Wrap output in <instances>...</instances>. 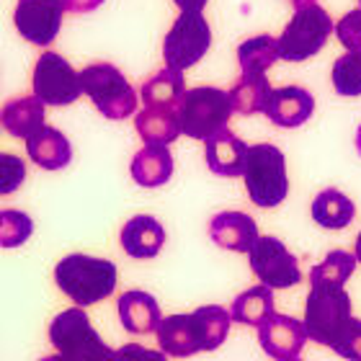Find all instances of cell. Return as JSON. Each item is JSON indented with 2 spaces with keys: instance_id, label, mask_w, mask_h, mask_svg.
I'll use <instances>...</instances> for the list:
<instances>
[{
  "instance_id": "6da1fadb",
  "label": "cell",
  "mask_w": 361,
  "mask_h": 361,
  "mask_svg": "<svg viewBox=\"0 0 361 361\" xmlns=\"http://www.w3.org/2000/svg\"><path fill=\"white\" fill-rule=\"evenodd\" d=\"M119 271L109 258L70 253L54 266V284L75 307H90L101 300H109L116 289Z\"/></svg>"
},
{
  "instance_id": "7a4b0ae2",
  "label": "cell",
  "mask_w": 361,
  "mask_h": 361,
  "mask_svg": "<svg viewBox=\"0 0 361 361\" xmlns=\"http://www.w3.org/2000/svg\"><path fill=\"white\" fill-rule=\"evenodd\" d=\"M243 180L250 202L261 209H274L289 196V176H286V158L276 145L258 142L248 145Z\"/></svg>"
},
{
  "instance_id": "3957f363",
  "label": "cell",
  "mask_w": 361,
  "mask_h": 361,
  "mask_svg": "<svg viewBox=\"0 0 361 361\" xmlns=\"http://www.w3.org/2000/svg\"><path fill=\"white\" fill-rule=\"evenodd\" d=\"M348 323H351V297H348L346 286L310 281L305 323H302L307 341L333 348L343 336Z\"/></svg>"
},
{
  "instance_id": "277c9868",
  "label": "cell",
  "mask_w": 361,
  "mask_h": 361,
  "mask_svg": "<svg viewBox=\"0 0 361 361\" xmlns=\"http://www.w3.org/2000/svg\"><path fill=\"white\" fill-rule=\"evenodd\" d=\"M49 343L62 361H116L114 348L104 343L83 307H70L54 315L49 323Z\"/></svg>"
},
{
  "instance_id": "5b68a950",
  "label": "cell",
  "mask_w": 361,
  "mask_h": 361,
  "mask_svg": "<svg viewBox=\"0 0 361 361\" xmlns=\"http://www.w3.org/2000/svg\"><path fill=\"white\" fill-rule=\"evenodd\" d=\"M176 116L180 124V135L204 142L207 137L227 127V121L233 116V106H230L227 90L214 85H196V88H186V93L180 96Z\"/></svg>"
},
{
  "instance_id": "8992f818",
  "label": "cell",
  "mask_w": 361,
  "mask_h": 361,
  "mask_svg": "<svg viewBox=\"0 0 361 361\" xmlns=\"http://www.w3.org/2000/svg\"><path fill=\"white\" fill-rule=\"evenodd\" d=\"M80 90L106 119L119 121L137 111V93L111 62H93L80 70Z\"/></svg>"
},
{
  "instance_id": "52a82bcc",
  "label": "cell",
  "mask_w": 361,
  "mask_h": 361,
  "mask_svg": "<svg viewBox=\"0 0 361 361\" xmlns=\"http://www.w3.org/2000/svg\"><path fill=\"white\" fill-rule=\"evenodd\" d=\"M333 18L331 13L320 8L317 3L302 6L294 11L286 29L281 31L279 42V60L286 62H305L315 57L325 47V42L333 34Z\"/></svg>"
},
{
  "instance_id": "ba28073f",
  "label": "cell",
  "mask_w": 361,
  "mask_h": 361,
  "mask_svg": "<svg viewBox=\"0 0 361 361\" xmlns=\"http://www.w3.org/2000/svg\"><path fill=\"white\" fill-rule=\"evenodd\" d=\"M212 47V26L202 11H180L171 31L163 39V60L166 68L178 73L194 68Z\"/></svg>"
},
{
  "instance_id": "9c48e42d",
  "label": "cell",
  "mask_w": 361,
  "mask_h": 361,
  "mask_svg": "<svg viewBox=\"0 0 361 361\" xmlns=\"http://www.w3.org/2000/svg\"><path fill=\"white\" fill-rule=\"evenodd\" d=\"M31 96H37L44 106H70L83 96L80 73L60 52H42L34 75H31Z\"/></svg>"
},
{
  "instance_id": "30bf717a",
  "label": "cell",
  "mask_w": 361,
  "mask_h": 361,
  "mask_svg": "<svg viewBox=\"0 0 361 361\" xmlns=\"http://www.w3.org/2000/svg\"><path fill=\"white\" fill-rule=\"evenodd\" d=\"M250 269L269 289H289L302 281L300 261L279 238L258 235V240L248 250Z\"/></svg>"
},
{
  "instance_id": "8fae6325",
  "label": "cell",
  "mask_w": 361,
  "mask_h": 361,
  "mask_svg": "<svg viewBox=\"0 0 361 361\" xmlns=\"http://www.w3.org/2000/svg\"><path fill=\"white\" fill-rule=\"evenodd\" d=\"M62 0H16L13 23L29 44L49 47L62 29Z\"/></svg>"
},
{
  "instance_id": "7c38bea8",
  "label": "cell",
  "mask_w": 361,
  "mask_h": 361,
  "mask_svg": "<svg viewBox=\"0 0 361 361\" xmlns=\"http://www.w3.org/2000/svg\"><path fill=\"white\" fill-rule=\"evenodd\" d=\"M258 343L264 348V354L276 361L284 359H300L302 348L307 343V333L302 320L292 315H274L258 328Z\"/></svg>"
},
{
  "instance_id": "4fadbf2b",
  "label": "cell",
  "mask_w": 361,
  "mask_h": 361,
  "mask_svg": "<svg viewBox=\"0 0 361 361\" xmlns=\"http://www.w3.org/2000/svg\"><path fill=\"white\" fill-rule=\"evenodd\" d=\"M264 114L276 127L297 129L315 114V96L302 85H281L271 90Z\"/></svg>"
},
{
  "instance_id": "5bb4252c",
  "label": "cell",
  "mask_w": 361,
  "mask_h": 361,
  "mask_svg": "<svg viewBox=\"0 0 361 361\" xmlns=\"http://www.w3.org/2000/svg\"><path fill=\"white\" fill-rule=\"evenodd\" d=\"M119 245L129 258H137V261L155 258L166 245V227L150 214H135L121 227Z\"/></svg>"
},
{
  "instance_id": "9a60e30c",
  "label": "cell",
  "mask_w": 361,
  "mask_h": 361,
  "mask_svg": "<svg viewBox=\"0 0 361 361\" xmlns=\"http://www.w3.org/2000/svg\"><path fill=\"white\" fill-rule=\"evenodd\" d=\"M245 152H248V145L230 127L219 129L204 140V160L214 176H225V178L240 176L245 166Z\"/></svg>"
},
{
  "instance_id": "2e32d148",
  "label": "cell",
  "mask_w": 361,
  "mask_h": 361,
  "mask_svg": "<svg viewBox=\"0 0 361 361\" xmlns=\"http://www.w3.org/2000/svg\"><path fill=\"white\" fill-rule=\"evenodd\" d=\"M116 310H119V323L121 328L132 336H150L158 331L160 320V305L150 292L142 289H129L116 300Z\"/></svg>"
},
{
  "instance_id": "e0dca14e",
  "label": "cell",
  "mask_w": 361,
  "mask_h": 361,
  "mask_svg": "<svg viewBox=\"0 0 361 361\" xmlns=\"http://www.w3.org/2000/svg\"><path fill=\"white\" fill-rule=\"evenodd\" d=\"M209 238L222 250L248 253L258 240V225L245 212H219L209 222Z\"/></svg>"
},
{
  "instance_id": "ac0fdd59",
  "label": "cell",
  "mask_w": 361,
  "mask_h": 361,
  "mask_svg": "<svg viewBox=\"0 0 361 361\" xmlns=\"http://www.w3.org/2000/svg\"><path fill=\"white\" fill-rule=\"evenodd\" d=\"M26 155L42 171H62L73 160V145L60 129L44 124L26 140Z\"/></svg>"
},
{
  "instance_id": "d6986e66",
  "label": "cell",
  "mask_w": 361,
  "mask_h": 361,
  "mask_svg": "<svg viewBox=\"0 0 361 361\" xmlns=\"http://www.w3.org/2000/svg\"><path fill=\"white\" fill-rule=\"evenodd\" d=\"M158 346L166 356H176V359H186L202 351L199 343V331H196L194 315H168L160 320L158 331Z\"/></svg>"
},
{
  "instance_id": "ffe728a7",
  "label": "cell",
  "mask_w": 361,
  "mask_h": 361,
  "mask_svg": "<svg viewBox=\"0 0 361 361\" xmlns=\"http://www.w3.org/2000/svg\"><path fill=\"white\" fill-rule=\"evenodd\" d=\"M0 127L11 137L29 140L39 127H44V104L37 96H18L0 106Z\"/></svg>"
},
{
  "instance_id": "44dd1931",
  "label": "cell",
  "mask_w": 361,
  "mask_h": 361,
  "mask_svg": "<svg viewBox=\"0 0 361 361\" xmlns=\"http://www.w3.org/2000/svg\"><path fill=\"white\" fill-rule=\"evenodd\" d=\"M132 178L137 186L142 188H158L166 186L171 176H173V155L168 147L160 145H145L142 150L132 158Z\"/></svg>"
},
{
  "instance_id": "7402d4cb",
  "label": "cell",
  "mask_w": 361,
  "mask_h": 361,
  "mask_svg": "<svg viewBox=\"0 0 361 361\" xmlns=\"http://www.w3.org/2000/svg\"><path fill=\"white\" fill-rule=\"evenodd\" d=\"M310 214L325 230H343L354 222L356 204L338 188H323L310 204Z\"/></svg>"
},
{
  "instance_id": "603a6c76",
  "label": "cell",
  "mask_w": 361,
  "mask_h": 361,
  "mask_svg": "<svg viewBox=\"0 0 361 361\" xmlns=\"http://www.w3.org/2000/svg\"><path fill=\"white\" fill-rule=\"evenodd\" d=\"M137 135L142 137L145 145H160L168 147L180 137V124L176 116V109H152L145 106L142 111L135 116Z\"/></svg>"
},
{
  "instance_id": "cb8c5ba5",
  "label": "cell",
  "mask_w": 361,
  "mask_h": 361,
  "mask_svg": "<svg viewBox=\"0 0 361 361\" xmlns=\"http://www.w3.org/2000/svg\"><path fill=\"white\" fill-rule=\"evenodd\" d=\"M183 93H186L183 73L173 68H163L158 73H152L140 88L142 104L152 106V109H176Z\"/></svg>"
},
{
  "instance_id": "d4e9b609",
  "label": "cell",
  "mask_w": 361,
  "mask_h": 361,
  "mask_svg": "<svg viewBox=\"0 0 361 361\" xmlns=\"http://www.w3.org/2000/svg\"><path fill=\"white\" fill-rule=\"evenodd\" d=\"M274 289L258 284L250 286L245 292H240L235 297L233 307H230V317L233 323L250 325V328H261V325L274 315Z\"/></svg>"
},
{
  "instance_id": "484cf974",
  "label": "cell",
  "mask_w": 361,
  "mask_h": 361,
  "mask_svg": "<svg viewBox=\"0 0 361 361\" xmlns=\"http://www.w3.org/2000/svg\"><path fill=\"white\" fill-rule=\"evenodd\" d=\"M271 83L266 75H240L233 83V88L227 90L233 114H243V116H253L266 109V101L271 96Z\"/></svg>"
},
{
  "instance_id": "4316f807",
  "label": "cell",
  "mask_w": 361,
  "mask_h": 361,
  "mask_svg": "<svg viewBox=\"0 0 361 361\" xmlns=\"http://www.w3.org/2000/svg\"><path fill=\"white\" fill-rule=\"evenodd\" d=\"M279 62V42L271 34H258L238 47V65L243 75H266V70Z\"/></svg>"
},
{
  "instance_id": "83f0119b",
  "label": "cell",
  "mask_w": 361,
  "mask_h": 361,
  "mask_svg": "<svg viewBox=\"0 0 361 361\" xmlns=\"http://www.w3.org/2000/svg\"><path fill=\"white\" fill-rule=\"evenodd\" d=\"M191 315H194L196 331H199L202 351H217L227 341V333L233 325L230 312L219 305H204V307H196Z\"/></svg>"
},
{
  "instance_id": "f1b7e54d",
  "label": "cell",
  "mask_w": 361,
  "mask_h": 361,
  "mask_svg": "<svg viewBox=\"0 0 361 361\" xmlns=\"http://www.w3.org/2000/svg\"><path fill=\"white\" fill-rule=\"evenodd\" d=\"M356 256L348 250H331L317 266L310 269V281H325L333 286H346V281L354 276Z\"/></svg>"
},
{
  "instance_id": "f546056e",
  "label": "cell",
  "mask_w": 361,
  "mask_h": 361,
  "mask_svg": "<svg viewBox=\"0 0 361 361\" xmlns=\"http://www.w3.org/2000/svg\"><path fill=\"white\" fill-rule=\"evenodd\" d=\"M331 80L338 96H361V49L341 54L333 62Z\"/></svg>"
},
{
  "instance_id": "4dcf8cb0",
  "label": "cell",
  "mask_w": 361,
  "mask_h": 361,
  "mask_svg": "<svg viewBox=\"0 0 361 361\" xmlns=\"http://www.w3.org/2000/svg\"><path fill=\"white\" fill-rule=\"evenodd\" d=\"M34 235V219L21 209H0V248H21Z\"/></svg>"
},
{
  "instance_id": "1f68e13d",
  "label": "cell",
  "mask_w": 361,
  "mask_h": 361,
  "mask_svg": "<svg viewBox=\"0 0 361 361\" xmlns=\"http://www.w3.org/2000/svg\"><path fill=\"white\" fill-rule=\"evenodd\" d=\"M26 183V163L21 155L0 152V196H11Z\"/></svg>"
},
{
  "instance_id": "d6a6232c",
  "label": "cell",
  "mask_w": 361,
  "mask_h": 361,
  "mask_svg": "<svg viewBox=\"0 0 361 361\" xmlns=\"http://www.w3.org/2000/svg\"><path fill=\"white\" fill-rule=\"evenodd\" d=\"M333 31H336L338 42L346 47L348 52H359L361 49V8H356V11L343 16V18L333 26Z\"/></svg>"
},
{
  "instance_id": "836d02e7",
  "label": "cell",
  "mask_w": 361,
  "mask_h": 361,
  "mask_svg": "<svg viewBox=\"0 0 361 361\" xmlns=\"http://www.w3.org/2000/svg\"><path fill=\"white\" fill-rule=\"evenodd\" d=\"M333 351L346 361H361V320L351 317V323L346 325V331L333 346Z\"/></svg>"
},
{
  "instance_id": "e575fe53",
  "label": "cell",
  "mask_w": 361,
  "mask_h": 361,
  "mask_svg": "<svg viewBox=\"0 0 361 361\" xmlns=\"http://www.w3.org/2000/svg\"><path fill=\"white\" fill-rule=\"evenodd\" d=\"M116 361H168L160 348H147L142 343H124L121 348L114 351Z\"/></svg>"
},
{
  "instance_id": "d590c367",
  "label": "cell",
  "mask_w": 361,
  "mask_h": 361,
  "mask_svg": "<svg viewBox=\"0 0 361 361\" xmlns=\"http://www.w3.org/2000/svg\"><path fill=\"white\" fill-rule=\"evenodd\" d=\"M62 6L70 13H90L98 6H104V0H62Z\"/></svg>"
},
{
  "instance_id": "8d00e7d4",
  "label": "cell",
  "mask_w": 361,
  "mask_h": 361,
  "mask_svg": "<svg viewBox=\"0 0 361 361\" xmlns=\"http://www.w3.org/2000/svg\"><path fill=\"white\" fill-rule=\"evenodd\" d=\"M180 11H202L207 6V0H173Z\"/></svg>"
},
{
  "instance_id": "74e56055",
  "label": "cell",
  "mask_w": 361,
  "mask_h": 361,
  "mask_svg": "<svg viewBox=\"0 0 361 361\" xmlns=\"http://www.w3.org/2000/svg\"><path fill=\"white\" fill-rule=\"evenodd\" d=\"M294 8H302V6H312V3H317V0H289Z\"/></svg>"
},
{
  "instance_id": "f35d334b",
  "label": "cell",
  "mask_w": 361,
  "mask_h": 361,
  "mask_svg": "<svg viewBox=\"0 0 361 361\" xmlns=\"http://www.w3.org/2000/svg\"><path fill=\"white\" fill-rule=\"evenodd\" d=\"M354 256H356V264H361V233H359V238H356V250H354Z\"/></svg>"
},
{
  "instance_id": "ab89813d",
  "label": "cell",
  "mask_w": 361,
  "mask_h": 361,
  "mask_svg": "<svg viewBox=\"0 0 361 361\" xmlns=\"http://www.w3.org/2000/svg\"><path fill=\"white\" fill-rule=\"evenodd\" d=\"M354 145H356V152L361 155V124H359V129H356V140H354Z\"/></svg>"
},
{
  "instance_id": "60d3db41",
  "label": "cell",
  "mask_w": 361,
  "mask_h": 361,
  "mask_svg": "<svg viewBox=\"0 0 361 361\" xmlns=\"http://www.w3.org/2000/svg\"><path fill=\"white\" fill-rule=\"evenodd\" d=\"M39 361H62V359L57 354H54V356H44V359H39Z\"/></svg>"
},
{
  "instance_id": "b9f144b4",
  "label": "cell",
  "mask_w": 361,
  "mask_h": 361,
  "mask_svg": "<svg viewBox=\"0 0 361 361\" xmlns=\"http://www.w3.org/2000/svg\"><path fill=\"white\" fill-rule=\"evenodd\" d=\"M284 361H300V359H284Z\"/></svg>"
},
{
  "instance_id": "7bdbcfd3",
  "label": "cell",
  "mask_w": 361,
  "mask_h": 361,
  "mask_svg": "<svg viewBox=\"0 0 361 361\" xmlns=\"http://www.w3.org/2000/svg\"><path fill=\"white\" fill-rule=\"evenodd\" d=\"M359 6H361V0H359Z\"/></svg>"
}]
</instances>
